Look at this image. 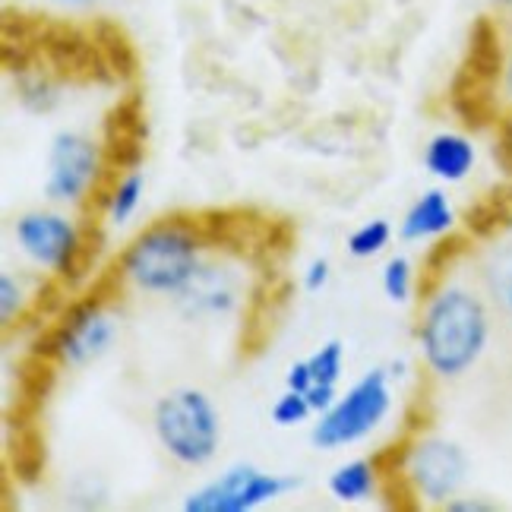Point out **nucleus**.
I'll return each mask as SVG.
<instances>
[{
  "mask_svg": "<svg viewBox=\"0 0 512 512\" xmlns=\"http://www.w3.org/2000/svg\"><path fill=\"white\" fill-rule=\"evenodd\" d=\"M490 345V307L465 285H440L424 298L418 348L424 367L440 380H459Z\"/></svg>",
  "mask_w": 512,
  "mask_h": 512,
  "instance_id": "f257e3e1",
  "label": "nucleus"
},
{
  "mask_svg": "<svg viewBox=\"0 0 512 512\" xmlns=\"http://www.w3.org/2000/svg\"><path fill=\"white\" fill-rule=\"evenodd\" d=\"M209 241L200 222L159 219L146 225L117 256L114 275L143 294L174 298L203 266Z\"/></svg>",
  "mask_w": 512,
  "mask_h": 512,
  "instance_id": "f03ea898",
  "label": "nucleus"
},
{
  "mask_svg": "<svg viewBox=\"0 0 512 512\" xmlns=\"http://www.w3.org/2000/svg\"><path fill=\"white\" fill-rule=\"evenodd\" d=\"M152 430L159 446L177 465L203 468L215 459L222 443V415L203 389H171L155 402Z\"/></svg>",
  "mask_w": 512,
  "mask_h": 512,
  "instance_id": "7ed1b4c3",
  "label": "nucleus"
},
{
  "mask_svg": "<svg viewBox=\"0 0 512 512\" xmlns=\"http://www.w3.org/2000/svg\"><path fill=\"white\" fill-rule=\"evenodd\" d=\"M117 339V317L111 310V294L108 291H89L86 298L73 301L64 317L57 320L38 348V354L57 367L80 370L114 345Z\"/></svg>",
  "mask_w": 512,
  "mask_h": 512,
  "instance_id": "20e7f679",
  "label": "nucleus"
},
{
  "mask_svg": "<svg viewBox=\"0 0 512 512\" xmlns=\"http://www.w3.org/2000/svg\"><path fill=\"white\" fill-rule=\"evenodd\" d=\"M392 411V370L373 367L329 411L317 415L310 440L317 449H342L377 430Z\"/></svg>",
  "mask_w": 512,
  "mask_h": 512,
  "instance_id": "39448f33",
  "label": "nucleus"
},
{
  "mask_svg": "<svg viewBox=\"0 0 512 512\" xmlns=\"http://www.w3.org/2000/svg\"><path fill=\"white\" fill-rule=\"evenodd\" d=\"M13 238L26 253V260L45 272L61 275V279H80L92 260L89 231H80L61 212H23L13 222Z\"/></svg>",
  "mask_w": 512,
  "mask_h": 512,
  "instance_id": "423d86ee",
  "label": "nucleus"
},
{
  "mask_svg": "<svg viewBox=\"0 0 512 512\" xmlns=\"http://www.w3.org/2000/svg\"><path fill=\"white\" fill-rule=\"evenodd\" d=\"M399 475L411 497L446 506L468 481V456L446 437H415L399 449Z\"/></svg>",
  "mask_w": 512,
  "mask_h": 512,
  "instance_id": "0eeeda50",
  "label": "nucleus"
},
{
  "mask_svg": "<svg viewBox=\"0 0 512 512\" xmlns=\"http://www.w3.org/2000/svg\"><path fill=\"white\" fill-rule=\"evenodd\" d=\"M105 177H108V165H105L102 143L73 130L57 133L51 140L48 174H45V196L51 203L83 206L102 187Z\"/></svg>",
  "mask_w": 512,
  "mask_h": 512,
  "instance_id": "6e6552de",
  "label": "nucleus"
},
{
  "mask_svg": "<svg viewBox=\"0 0 512 512\" xmlns=\"http://www.w3.org/2000/svg\"><path fill=\"white\" fill-rule=\"evenodd\" d=\"M301 481L263 471L256 465H231L219 478L196 487L193 494L184 497V512H253L266 503L282 500L288 490H294Z\"/></svg>",
  "mask_w": 512,
  "mask_h": 512,
  "instance_id": "1a4fd4ad",
  "label": "nucleus"
},
{
  "mask_svg": "<svg viewBox=\"0 0 512 512\" xmlns=\"http://www.w3.org/2000/svg\"><path fill=\"white\" fill-rule=\"evenodd\" d=\"M174 304L190 320L225 317V313L238 310L241 288H238V279H234L228 269L203 263L200 272H196L193 279L174 294Z\"/></svg>",
  "mask_w": 512,
  "mask_h": 512,
  "instance_id": "9d476101",
  "label": "nucleus"
},
{
  "mask_svg": "<svg viewBox=\"0 0 512 512\" xmlns=\"http://www.w3.org/2000/svg\"><path fill=\"white\" fill-rule=\"evenodd\" d=\"M105 165L108 174H121V171H133L143 162V149H146V117H143V105L140 98H124L117 102L105 121Z\"/></svg>",
  "mask_w": 512,
  "mask_h": 512,
  "instance_id": "9b49d317",
  "label": "nucleus"
},
{
  "mask_svg": "<svg viewBox=\"0 0 512 512\" xmlns=\"http://www.w3.org/2000/svg\"><path fill=\"white\" fill-rule=\"evenodd\" d=\"M452 228H456V209H452L449 196L443 190H427L402 215L399 238L408 244L437 241V238H446Z\"/></svg>",
  "mask_w": 512,
  "mask_h": 512,
  "instance_id": "f8f14e48",
  "label": "nucleus"
},
{
  "mask_svg": "<svg viewBox=\"0 0 512 512\" xmlns=\"http://www.w3.org/2000/svg\"><path fill=\"white\" fill-rule=\"evenodd\" d=\"M475 162H478L475 143H471L465 133L446 130V133L430 136L424 146V168L443 184L465 181V177L475 171Z\"/></svg>",
  "mask_w": 512,
  "mask_h": 512,
  "instance_id": "ddd939ff",
  "label": "nucleus"
},
{
  "mask_svg": "<svg viewBox=\"0 0 512 512\" xmlns=\"http://www.w3.org/2000/svg\"><path fill=\"white\" fill-rule=\"evenodd\" d=\"M326 487L332 500L339 503H364L370 497H377V490L383 487L380 465L377 459H351L332 471Z\"/></svg>",
  "mask_w": 512,
  "mask_h": 512,
  "instance_id": "4468645a",
  "label": "nucleus"
},
{
  "mask_svg": "<svg viewBox=\"0 0 512 512\" xmlns=\"http://www.w3.org/2000/svg\"><path fill=\"white\" fill-rule=\"evenodd\" d=\"M481 282H484L490 304H494L506 320H512V238L487 250V256L481 260Z\"/></svg>",
  "mask_w": 512,
  "mask_h": 512,
  "instance_id": "2eb2a0df",
  "label": "nucleus"
},
{
  "mask_svg": "<svg viewBox=\"0 0 512 512\" xmlns=\"http://www.w3.org/2000/svg\"><path fill=\"white\" fill-rule=\"evenodd\" d=\"M143 190H146V177L140 174V168L111 174V184H108L105 200H102L108 222H114V225L130 222L133 212L140 209V203H143Z\"/></svg>",
  "mask_w": 512,
  "mask_h": 512,
  "instance_id": "dca6fc26",
  "label": "nucleus"
},
{
  "mask_svg": "<svg viewBox=\"0 0 512 512\" xmlns=\"http://www.w3.org/2000/svg\"><path fill=\"white\" fill-rule=\"evenodd\" d=\"M389 244H392V225L386 219H370L348 234L345 250L351 260H373V256H380Z\"/></svg>",
  "mask_w": 512,
  "mask_h": 512,
  "instance_id": "f3484780",
  "label": "nucleus"
},
{
  "mask_svg": "<svg viewBox=\"0 0 512 512\" xmlns=\"http://www.w3.org/2000/svg\"><path fill=\"white\" fill-rule=\"evenodd\" d=\"M380 285H383V294L392 304H408L411 298H415V288H418L415 263H411L408 256H392L380 272Z\"/></svg>",
  "mask_w": 512,
  "mask_h": 512,
  "instance_id": "a211bd4d",
  "label": "nucleus"
},
{
  "mask_svg": "<svg viewBox=\"0 0 512 512\" xmlns=\"http://www.w3.org/2000/svg\"><path fill=\"white\" fill-rule=\"evenodd\" d=\"M310 373H313V383H323V386H339L342 380V370H345V345L339 339H332L326 345H320L317 351L307 358Z\"/></svg>",
  "mask_w": 512,
  "mask_h": 512,
  "instance_id": "6ab92c4d",
  "label": "nucleus"
},
{
  "mask_svg": "<svg viewBox=\"0 0 512 512\" xmlns=\"http://www.w3.org/2000/svg\"><path fill=\"white\" fill-rule=\"evenodd\" d=\"M272 424L275 427H301L313 418V408L307 402L304 392H294V389H285L279 399L272 402Z\"/></svg>",
  "mask_w": 512,
  "mask_h": 512,
  "instance_id": "aec40b11",
  "label": "nucleus"
},
{
  "mask_svg": "<svg viewBox=\"0 0 512 512\" xmlns=\"http://www.w3.org/2000/svg\"><path fill=\"white\" fill-rule=\"evenodd\" d=\"M16 95H19V102H23L29 111H48V108L57 105V89L48 80H42L38 73H23V76H19Z\"/></svg>",
  "mask_w": 512,
  "mask_h": 512,
  "instance_id": "412c9836",
  "label": "nucleus"
},
{
  "mask_svg": "<svg viewBox=\"0 0 512 512\" xmlns=\"http://www.w3.org/2000/svg\"><path fill=\"white\" fill-rule=\"evenodd\" d=\"M23 304H26L23 285H19L10 272H4L0 275V320H4V326H10L13 317L23 313Z\"/></svg>",
  "mask_w": 512,
  "mask_h": 512,
  "instance_id": "4be33fe9",
  "label": "nucleus"
},
{
  "mask_svg": "<svg viewBox=\"0 0 512 512\" xmlns=\"http://www.w3.org/2000/svg\"><path fill=\"white\" fill-rule=\"evenodd\" d=\"M329 279H332V266H329L326 256H320V260H313V263L304 269L301 285H304V291H307V294H320V291L329 285Z\"/></svg>",
  "mask_w": 512,
  "mask_h": 512,
  "instance_id": "5701e85b",
  "label": "nucleus"
},
{
  "mask_svg": "<svg viewBox=\"0 0 512 512\" xmlns=\"http://www.w3.org/2000/svg\"><path fill=\"white\" fill-rule=\"evenodd\" d=\"M307 402H310V408H313V415H323V411H329L332 405H336V399H339V392H336V386H323V383H313L307 392Z\"/></svg>",
  "mask_w": 512,
  "mask_h": 512,
  "instance_id": "b1692460",
  "label": "nucleus"
},
{
  "mask_svg": "<svg viewBox=\"0 0 512 512\" xmlns=\"http://www.w3.org/2000/svg\"><path fill=\"white\" fill-rule=\"evenodd\" d=\"M313 386V373H310V364L307 361H294L285 373V389H294V392H307Z\"/></svg>",
  "mask_w": 512,
  "mask_h": 512,
  "instance_id": "393cba45",
  "label": "nucleus"
},
{
  "mask_svg": "<svg viewBox=\"0 0 512 512\" xmlns=\"http://www.w3.org/2000/svg\"><path fill=\"white\" fill-rule=\"evenodd\" d=\"M500 155H503V162L512 168V114L506 117V121H500Z\"/></svg>",
  "mask_w": 512,
  "mask_h": 512,
  "instance_id": "a878e982",
  "label": "nucleus"
},
{
  "mask_svg": "<svg viewBox=\"0 0 512 512\" xmlns=\"http://www.w3.org/2000/svg\"><path fill=\"white\" fill-rule=\"evenodd\" d=\"M443 509H449V512H487V509H494V506H490V503H481V500H462V497H452Z\"/></svg>",
  "mask_w": 512,
  "mask_h": 512,
  "instance_id": "bb28decb",
  "label": "nucleus"
},
{
  "mask_svg": "<svg viewBox=\"0 0 512 512\" xmlns=\"http://www.w3.org/2000/svg\"><path fill=\"white\" fill-rule=\"evenodd\" d=\"M500 89L506 95V102L512 105V51L503 54V70H500Z\"/></svg>",
  "mask_w": 512,
  "mask_h": 512,
  "instance_id": "cd10ccee",
  "label": "nucleus"
},
{
  "mask_svg": "<svg viewBox=\"0 0 512 512\" xmlns=\"http://www.w3.org/2000/svg\"><path fill=\"white\" fill-rule=\"evenodd\" d=\"M51 4H64V7H89V4H98V0H51Z\"/></svg>",
  "mask_w": 512,
  "mask_h": 512,
  "instance_id": "c85d7f7f",
  "label": "nucleus"
},
{
  "mask_svg": "<svg viewBox=\"0 0 512 512\" xmlns=\"http://www.w3.org/2000/svg\"><path fill=\"white\" fill-rule=\"evenodd\" d=\"M490 4H497V7H503V10H512V0H490Z\"/></svg>",
  "mask_w": 512,
  "mask_h": 512,
  "instance_id": "c756f323",
  "label": "nucleus"
}]
</instances>
